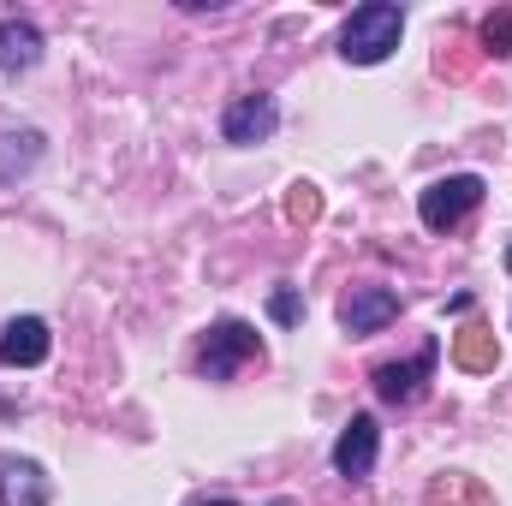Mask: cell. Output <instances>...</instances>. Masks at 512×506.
Returning a JSON list of instances; mask_svg holds the SVG:
<instances>
[{"label": "cell", "instance_id": "8992f818", "mask_svg": "<svg viewBox=\"0 0 512 506\" xmlns=\"http://www.w3.org/2000/svg\"><path fill=\"white\" fill-rule=\"evenodd\" d=\"M429 370H435V346H423L411 364H382L376 370V393H382L387 405H411V399H423V381H429Z\"/></svg>", "mask_w": 512, "mask_h": 506}, {"label": "cell", "instance_id": "8fae6325", "mask_svg": "<svg viewBox=\"0 0 512 506\" xmlns=\"http://www.w3.org/2000/svg\"><path fill=\"white\" fill-rule=\"evenodd\" d=\"M36 60H42V36H36V24L6 18V24H0V72H30Z\"/></svg>", "mask_w": 512, "mask_h": 506}, {"label": "cell", "instance_id": "ba28073f", "mask_svg": "<svg viewBox=\"0 0 512 506\" xmlns=\"http://www.w3.org/2000/svg\"><path fill=\"white\" fill-rule=\"evenodd\" d=\"M0 506H48L42 465H30L18 453H0Z\"/></svg>", "mask_w": 512, "mask_h": 506}, {"label": "cell", "instance_id": "5b68a950", "mask_svg": "<svg viewBox=\"0 0 512 506\" xmlns=\"http://www.w3.org/2000/svg\"><path fill=\"white\" fill-rule=\"evenodd\" d=\"M393 316H399V298H393L387 286H352V292H346V304H340L346 334H382Z\"/></svg>", "mask_w": 512, "mask_h": 506}, {"label": "cell", "instance_id": "5bb4252c", "mask_svg": "<svg viewBox=\"0 0 512 506\" xmlns=\"http://www.w3.org/2000/svg\"><path fill=\"white\" fill-rule=\"evenodd\" d=\"M483 42H489V54H512V6H495L483 18Z\"/></svg>", "mask_w": 512, "mask_h": 506}, {"label": "cell", "instance_id": "30bf717a", "mask_svg": "<svg viewBox=\"0 0 512 506\" xmlns=\"http://www.w3.org/2000/svg\"><path fill=\"white\" fill-rule=\"evenodd\" d=\"M453 364H459V370H471V376H489V370L501 364L495 328H483V322H465V328L453 334Z\"/></svg>", "mask_w": 512, "mask_h": 506}, {"label": "cell", "instance_id": "3957f363", "mask_svg": "<svg viewBox=\"0 0 512 506\" xmlns=\"http://www.w3.org/2000/svg\"><path fill=\"white\" fill-rule=\"evenodd\" d=\"M256 352H262V340H256L251 322H215V328H209V340H203V376L227 381L239 364H251Z\"/></svg>", "mask_w": 512, "mask_h": 506}, {"label": "cell", "instance_id": "ac0fdd59", "mask_svg": "<svg viewBox=\"0 0 512 506\" xmlns=\"http://www.w3.org/2000/svg\"><path fill=\"white\" fill-rule=\"evenodd\" d=\"M507 268H512V251H507Z\"/></svg>", "mask_w": 512, "mask_h": 506}, {"label": "cell", "instance_id": "4fadbf2b", "mask_svg": "<svg viewBox=\"0 0 512 506\" xmlns=\"http://www.w3.org/2000/svg\"><path fill=\"white\" fill-rule=\"evenodd\" d=\"M286 221L292 227H316L322 221V191L316 185H292L286 191Z\"/></svg>", "mask_w": 512, "mask_h": 506}, {"label": "cell", "instance_id": "d6986e66", "mask_svg": "<svg viewBox=\"0 0 512 506\" xmlns=\"http://www.w3.org/2000/svg\"><path fill=\"white\" fill-rule=\"evenodd\" d=\"M274 506H286V501H274Z\"/></svg>", "mask_w": 512, "mask_h": 506}, {"label": "cell", "instance_id": "277c9868", "mask_svg": "<svg viewBox=\"0 0 512 506\" xmlns=\"http://www.w3.org/2000/svg\"><path fill=\"white\" fill-rule=\"evenodd\" d=\"M376 447H382V429H376L370 411H358V417L340 429V441H334V471H340V477H370Z\"/></svg>", "mask_w": 512, "mask_h": 506}, {"label": "cell", "instance_id": "2e32d148", "mask_svg": "<svg viewBox=\"0 0 512 506\" xmlns=\"http://www.w3.org/2000/svg\"><path fill=\"white\" fill-rule=\"evenodd\" d=\"M268 310H274V322H298V292H286V286H280V292L268 298Z\"/></svg>", "mask_w": 512, "mask_h": 506}, {"label": "cell", "instance_id": "e0dca14e", "mask_svg": "<svg viewBox=\"0 0 512 506\" xmlns=\"http://www.w3.org/2000/svg\"><path fill=\"white\" fill-rule=\"evenodd\" d=\"M191 506H239V501H227V495H209V501H191Z\"/></svg>", "mask_w": 512, "mask_h": 506}, {"label": "cell", "instance_id": "6da1fadb", "mask_svg": "<svg viewBox=\"0 0 512 506\" xmlns=\"http://www.w3.org/2000/svg\"><path fill=\"white\" fill-rule=\"evenodd\" d=\"M399 30H405V12H399L393 0H370V6L352 12V24H346V36H340V54H346L352 66H382L387 54L399 48Z\"/></svg>", "mask_w": 512, "mask_h": 506}, {"label": "cell", "instance_id": "9c48e42d", "mask_svg": "<svg viewBox=\"0 0 512 506\" xmlns=\"http://www.w3.org/2000/svg\"><path fill=\"white\" fill-rule=\"evenodd\" d=\"M274 126H280V114H274V102H268V96H245V102H233V108H227V120H221L227 143H262Z\"/></svg>", "mask_w": 512, "mask_h": 506}, {"label": "cell", "instance_id": "7c38bea8", "mask_svg": "<svg viewBox=\"0 0 512 506\" xmlns=\"http://www.w3.org/2000/svg\"><path fill=\"white\" fill-rule=\"evenodd\" d=\"M423 506H489V489L477 477H465V471H447V477H435L423 489Z\"/></svg>", "mask_w": 512, "mask_h": 506}, {"label": "cell", "instance_id": "7a4b0ae2", "mask_svg": "<svg viewBox=\"0 0 512 506\" xmlns=\"http://www.w3.org/2000/svg\"><path fill=\"white\" fill-rule=\"evenodd\" d=\"M477 203H483V179H477V173H453V179H435V185L417 197V215H423L429 233H447V227H459Z\"/></svg>", "mask_w": 512, "mask_h": 506}, {"label": "cell", "instance_id": "9a60e30c", "mask_svg": "<svg viewBox=\"0 0 512 506\" xmlns=\"http://www.w3.org/2000/svg\"><path fill=\"white\" fill-rule=\"evenodd\" d=\"M435 66H441V78H471L477 54H471L465 42H453V48H441V54H435Z\"/></svg>", "mask_w": 512, "mask_h": 506}, {"label": "cell", "instance_id": "52a82bcc", "mask_svg": "<svg viewBox=\"0 0 512 506\" xmlns=\"http://www.w3.org/2000/svg\"><path fill=\"white\" fill-rule=\"evenodd\" d=\"M42 358H48V322H36V316L6 322V334H0V364H6V370H36Z\"/></svg>", "mask_w": 512, "mask_h": 506}]
</instances>
